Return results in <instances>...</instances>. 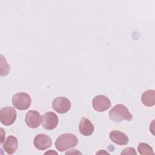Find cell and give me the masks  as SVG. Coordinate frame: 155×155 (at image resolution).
<instances>
[{"instance_id": "obj_14", "label": "cell", "mask_w": 155, "mask_h": 155, "mask_svg": "<svg viewBox=\"0 0 155 155\" xmlns=\"http://www.w3.org/2000/svg\"><path fill=\"white\" fill-rule=\"evenodd\" d=\"M137 150L140 154H154L153 148L146 143H140L137 147Z\"/></svg>"}, {"instance_id": "obj_10", "label": "cell", "mask_w": 155, "mask_h": 155, "mask_svg": "<svg viewBox=\"0 0 155 155\" xmlns=\"http://www.w3.org/2000/svg\"><path fill=\"white\" fill-rule=\"evenodd\" d=\"M110 139L114 143L119 145H127L129 141L128 136L118 130H113L110 133Z\"/></svg>"}, {"instance_id": "obj_11", "label": "cell", "mask_w": 155, "mask_h": 155, "mask_svg": "<svg viewBox=\"0 0 155 155\" xmlns=\"http://www.w3.org/2000/svg\"><path fill=\"white\" fill-rule=\"evenodd\" d=\"M79 130L81 134L85 136H88L94 132V125L91 121L85 117H82L80 121Z\"/></svg>"}, {"instance_id": "obj_9", "label": "cell", "mask_w": 155, "mask_h": 155, "mask_svg": "<svg viewBox=\"0 0 155 155\" xmlns=\"http://www.w3.org/2000/svg\"><path fill=\"white\" fill-rule=\"evenodd\" d=\"M52 141L51 138L47 134H37L33 140V144L35 148L39 150H45L51 147Z\"/></svg>"}, {"instance_id": "obj_8", "label": "cell", "mask_w": 155, "mask_h": 155, "mask_svg": "<svg viewBox=\"0 0 155 155\" xmlns=\"http://www.w3.org/2000/svg\"><path fill=\"white\" fill-rule=\"evenodd\" d=\"M42 116L36 110H29L25 116V120L27 125L31 128H36L41 124Z\"/></svg>"}, {"instance_id": "obj_16", "label": "cell", "mask_w": 155, "mask_h": 155, "mask_svg": "<svg viewBox=\"0 0 155 155\" xmlns=\"http://www.w3.org/2000/svg\"><path fill=\"white\" fill-rule=\"evenodd\" d=\"M96 154H109L108 153H107V151H105L104 150H100L99 151H98L97 153H96Z\"/></svg>"}, {"instance_id": "obj_17", "label": "cell", "mask_w": 155, "mask_h": 155, "mask_svg": "<svg viewBox=\"0 0 155 155\" xmlns=\"http://www.w3.org/2000/svg\"><path fill=\"white\" fill-rule=\"evenodd\" d=\"M45 154H57L58 153H57V152L54 151H53V150H50V151L46 152Z\"/></svg>"}, {"instance_id": "obj_1", "label": "cell", "mask_w": 155, "mask_h": 155, "mask_svg": "<svg viewBox=\"0 0 155 155\" xmlns=\"http://www.w3.org/2000/svg\"><path fill=\"white\" fill-rule=\"evenodd\" d=\"M110 119L116 122H120L124 120L131 121L133 115L128 108L123 104H117L109 111Z\"/></svg>"}, {"instance_id": "obj_6", "label": "cell", "mask_w": 155, "mask_h": 155, "mask_svg": "<svg viewBox=\"0 0 155 155\" xmlns=\"http://www.w3.org/2000/svg\"><path fill=\"white\" fill-rule=\"evenodd\" d=\"M93 108L98 112H103L107 110L111 107L110 99L104 95L95 96L92 101Z\"/></svg>"}, {"instance_id": "obj_13", "label": "cell", "mask_w": 155, "mask_h": 155, "mask_svg": "<svg viewBox=\"0 0 155 155\" xmlns=\"http://www.w3.org/2000/svg\"><path fill=\"white\" fill-rule=\"evenodd\" d=\"M141 101L147 107H153L155 104V91L148 90L145 91L142 94Z\"/></svg>"}, {"instance_id": "obj_7", "label": "cell", "mask_w": 155, "mask_h": 155, "mask_svg": "<svg viewBox=\"0 0 155 155\" xmlns=\"http://www.w3.org/2000/svg\"><path fill=\"white\" fill-rule=\"evenodd\" d=\"M42 127L47 130L54 129L58 124V117L56 113L51 111L44 113L42 116Z\"/></svg>"}, {"instance_id": "obj_15", "label": "cell", "mask_w": 155, "mask_h": 155, "mask_svg": "<svg viewBox=\"0 0 155 155\" xmlns=\"http://www.w3.org/2000/svg\"><path fill=\"white\" fill-rule=\"evenodd\" d=\"M121 154H137L135 149L133 147H127L124 148L120 153Z\"/></svg>"}, {"instance_id": "obj_4", "label": "cell", "mask_w": 155, "mask_h": 155, "mask_svg": "<svg viewBox=\"0 0 155 155\" xmlns=\"http://www.w3.org/2000/svg\"><path fill=\"white\" fill-rule=\"evenodd\" d=\"M16 111L13 107H5L0 110V120L4 125H10L14 123L16 118Z\"/></svg>"}, {"instance_id": "obj_2", "label": "cell", "mask_w": 155, "mask_h": 155, "mask_svg": "<svg viewBox=\"0 0 155 155\" xmlns=\"http://www.w3.org/2000/svg\"><path fill=\"white\" fill-rule=\"evenodd\" d=\"M78 139L77 137L71 133H64L61 134L55 142V147L59 151H64L68 148L77 145Z\"/></svg>"}, {"instance_id": "obj_5", "label": "cell", "mask_w": 155, "mask_h": 155, "mask_svg": "<svg viewBox=\"0 0 155 155\" xmlns=\"http://www.w3.org/2000/svg\"><path fill=\"white\" fill-rule=\"evenodd\" d=\"M52 108L58 113H66L71 108L70 101L65 97H56L52 102Z\"/></svg>"}, {"instance_id": "obj_3", "label": "cell", "mask_w": 155, "mask_h": 155, "mask_svg": "<svg viewBox=\"0 0 155 155\" xmlns=\"http://www.w3.org/2000/svg\"><path fill=\"white\" fill-rule=\"evenodd\" d=\"M31 99L29 94L24 92L17 93L12 97L13 105L19 110H25L29 108Z\"/></svg>"}, {"instance_id": "obj_12", "label": "cell", "mask_w": 155, "mask_h": 155, "mask_svg": "<svg viewBox=\"0 0 155 155\" xmlns=\"http://www.w3.org/2000/svg\"><path fill=\"white\" fill-rule=\"evenodd\" d=\"M18 142L16 137L13 136H8L3 144L4 150L8 154H13L18 148Z\"/></svg>"}]
</instances>
